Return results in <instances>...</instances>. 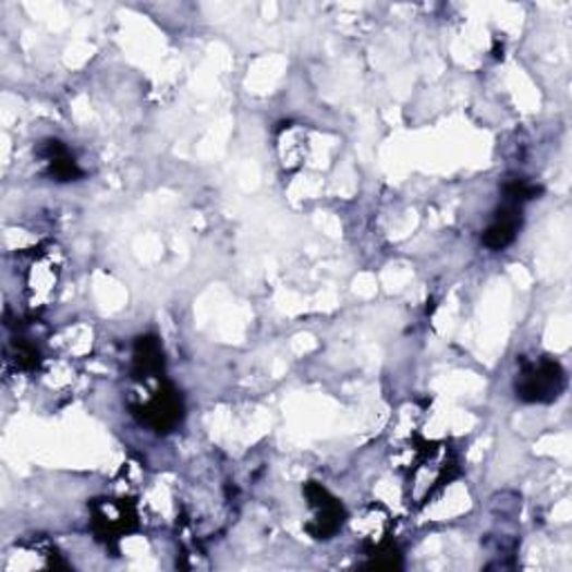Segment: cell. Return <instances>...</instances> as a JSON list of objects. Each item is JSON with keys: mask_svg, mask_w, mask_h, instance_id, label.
Returning a JSON list of instances; mask_svg holds the SVG:
<instances>
[{"mask_svg": "<svg viewBox=\"0 0 572 572\" xmlns=\"http://www.w3.org/2000/svg\"><path fill=\"white\" fill-rule=\"evenodd\" d=\"M457 474V461L446 446H423L416 467H410L407 486L410 497L425 503L434 492L441 490L446 483Z\"/></svg>", "mask_w": 572, "mask_h": 572, "instance_id": "obj_1", "label": "cell"}, {"mask_svg": "<svg viewBox=\"0 0 572 572\" xmlns=\"http://www.w3.org/2000/svg\"><path fill=\"white\" fill-rule=\"evenodd\" d=\"M516 399L523 403H552L565 389L563 367L552 358L525 363L514 382Z\"/></svg>", "mask_w": 572, "mask_h": 572, "instance_id": "obj_2", "label": "cell"}, {"mask_svg": "<svg viewBox=\"0 0 572 572\" xmlns=\"http://www.w3.org/2000/svg\"><path fill=\"white\" fill-rule=\"evenodd\" d=\"M304 495L309 499V506L314 510V521L306 525V531H309L316 539H331L344 521L342 503L316 480L306 483Z\"/></svg>", "mask_w": 572, "mask_h": 572, "instance_id": "obj_3", "label": "cell"}, {"mask_svg": "<svg viewBox=\"0 0 572 572\" xmlns=\"http://www.w3.org/2000/svg\"><path fill=\"white\" fill-rule=\"evenodd\" d=\"M135 414L142 418V423H146L159 434L172 431L174 427H178L184 414L182 395L174 391L172 385L161 382L157 391L148 399V403H144L142 407H135Z\"/></svg>", "mask_w": 572, "mask_h": 572, "instance_id": "obj_4", "label": "cell"}, {"mask_svg": "<svg viewBox=\"0 0 572 572\" xmlns=\"http://www.w3.org/2000/svg\"><path fill=\"white\" fill-rule=\"evenodd\" d=\"M93 523L99 539L117 541L130 531H135L137 514L125 501L99 499L93 503Z\"/></svg>", "mask_w": 572, "mask_h": 572, "instance_id": "obj_5", "label": "cell"}, {"mask_svg": "<svg viewBox=\"0 0 572 572\" xmlns=\"http://www.w3.org/2000/svg\"><path fill=\"white\" fill-rule=\"evenodd\" d=\"M25 269H27L23 276L25 291L36 306H42L52 297V293L59 284V264H57L52 253H42L38 248V253H34L27 259Z\"/></svg>", "mask_w": 572, "mask_h": 572, "instance_id": "obj_6", "label": "cell"}, {"mask_svg": "<svg viewBox=\"0 0 572 572\" xmlns=\"http://www.w3.org/2000/svg\"><path fill=\"white\" fill-rule=\"evenodd\" d=\"M519 229H521V206L510 202L501 210H497L492 224L488 227L486 233H483V244L492 251H501L514 242Z\"/></svg>", "mask_w": 572, "mask_h": 572, "instance_id": "obj_7", "label": "cell"}, {"mask_svg": "<svg viewBox=\"0 0 572 572\" xmlns=\"http://www.w3.org/2000/svg\"><path fill=\"white\" fill-rule=\"evenodd\" d=\"M40 157L57 182H76L83 174L70 150L57 139H50L40 146Z\"/></svg>", "mask_w": 572, "mask_h": 572, "instance_id": "obj_8", "label": "cell"}, {"mask_svg": "<svg viewBox=\"0 0 572 572\" xmlns=\"http://www.w3.org/2000/svg\"><path fill=\"white\" fill-rule=\"evenodd\" d=\"M163 374V349L155 336H142L135 344V378L150 380Z\"/></svg>", "mask_w": 572, "mask_h": 572, "instance_id": "obj_9", "label": "cell"}, {"mask_svg": "<svg viewBox=\"0 0 572 572\" xmlns=\"http://www.w3.org/2000/svg\"><path fill=\"white\" fill-rule=\"evenodd\" d=\"M503 193H506V197H508V202H512V204H523V202H527V199H535L539 193H541V188L539 186H535V184H531V182H523V180H512L510 184H506L503 186Z\"/></svg>", "mask_w": 572, "mask_h": 572, "instance_id": "obj_10", "label": "cell"}]
</instances>
